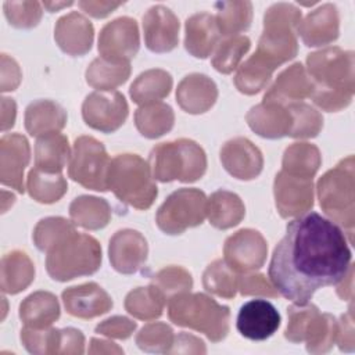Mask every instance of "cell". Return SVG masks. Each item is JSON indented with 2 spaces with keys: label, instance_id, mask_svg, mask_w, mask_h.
<instances>
[{
  "label": "cell",
  "instance_id": "cell-1",
  "mask_svg": "<svg viewBox=\"0 0 355 355\" xmlns=\"http://www.w3.org/2000/svg\"><path fill=\"white\" fill-rule=\"evenodd\" d=\"M348 244L343 229L318 212L295 218L273 250L272 284L291 302L308 304L316 290L345 277L352 266Z\"/></svg>",
  "mask_w": 355,
  "mask_h": 355
},
{
  "label": "cell",
  "instance_id": "cell-2",
  "mask_svg": "<svg viewBox=\"0 0 355 355\" xmlns=\"http://www.w3.org/2000/svg\"><path fill=\"white\" fill-rule=\"evenodd\" d=\"M354 51L327 47L306 57V72L315 83L313 103L327 112H337L351 104L354 82Z\"/></svg>",
  "mask_w": 355,
  "mask_h": 355
},
{
  "label": "cell",
  "instance_id": "cell-3",
  "mask_svg": "<svg viewBox=\"0 0 355 355\" xmlns=\"http://www.w3.org/2000/svg\"><path fill=\"white\" fill-rule=\"evenodd\" d=\"M172 323L204 333L212 343L222 341L229 333L230 309L202 293H182L168 301Z\"/></svg>",
  "mask_w": 355,
  "mask_h": 355
},
{
  "label": "cell",
  "instance_id": "cell-4",
  "mask_svg": "<svg viewBox=\"0 0 355 355\" xmlns=\"http://www.w3.org/2000/svg\"><path fill=\"white\" fill-rule=\"evenodd\" d=\"M318 200L322 211L338 226H343L352 243L355 223V169L354 157L341 159L318 180Z\"/></svg>",
  "mask_w": 355,
  "mask_h": 355
},
{
  "label": "cell",
  "instance_id": "cell-5",
  "mask_svg": "<svg viewBox=\"0 0 355 355\" xmlns=\"http://www.w3.org/2000/svg\"><path fill=\"white\" fill-rule=\"evenodd\" d=\"M300 22L301 10L294 4H272L263 15V31L255 54L273 68L293 60L298 53L297 28Z\"/></svg>",
  "mask_w": 355,
  "mask_h": 355
},
{
  "label": "cell",
  "instance_id": "cell-6",
  "mask_svg": "<svg viewBox=\"0 0 355 355\" xmlns=\"http://www.w3.org/2000/svg\"><path fill=\"white\" fill-rule=\"evenodd\" d=\"M154 179L166 183L179 180L191 183L201 179L207 171V155L202 147L190 139L159 143L148 155Z\"/></svg>",
  "mask_w": 355,
  "mask_h": 355
},
{
  "label": "cell",
  "instance_id": "cell-7",
  "mask_svg": "<svg viewBox=\"0 0 355 355\" xmlns=\"http://www.w3.org/2000/svg\"><path fill=\"white\" fill-rule=\"evenodd\" d=\"M153 178L148 161L137 154H118L111 159L108 189L119 201L136 209H148L158 194Z\"/></svg>",
  "mask_w": 355,
  "mask_h": 355
},
{
  "label": "cell",
  "instance_id": "cell-8",
  "mask_svg": "<svg viewBox=\"0 0 355 355\" xmlns=\"http://www.w3.org/2000/svg\"><path fill=\"white\" fill-rule=\"evenodd\" d=\"M100 265L101 245L93 236L78 232L49 251L46 258L47 273L57 282L93 275Z\"/></svg>",
  "mask_w": 355,
  "mask_h": 355
},
{
  "label": "cell",
  "instance_id": "cell-9",
  "mask_svg": "<svg viewBox=\"0 0 355 355\" xmlns=\"http://www.w3.org/2000/svg\"><path fill=\"white\" fill-rule=\"evenodd\" d=\"M284 337L291 343H305L311 354L330 351L337 337V320L330 313H320L313 304L291 305Z\"/></svg>",
  "mask_w": 355,
  "mask_h": 355
},
{
  "label": "cell",
  "instance_id": "cell-10",
  "mask_svg": "<svg viewBox=\"0 0 355 355\" xmlns=\"http://www.w3.org/2000/svg\"><path fill=\"white\" fill-rule=\"evenodd\" d=\"M207 216V196L200 189H178L161 204L155 222L159 230L166 234H182L190 227L204 222Z\"/></svg>",
  "mask_w": 355,
  "mask_h": 355
},
{
  "label": "cell",
  "instance_id": "cell-11",
  "mask_svg": "<svg viewBox=\"0 0 355 355\" xmlns=\"http://www.w3.org/2000/svg\"><path fill=\"white\" fill-rule=\"evenodd\" d=\"M111 159L105 147L92 136H79L72 147L68 176L80 186L107 191Z\"/></svg>",
  "mask_w": 355,
  "mask_h": 355
},
{
  "label": "cell",
  "instance_id": "cell-12",
  "mask_svg": "<svg viewBox=\"0 0 355 355\" xmlns=\"http://www.w3.org/2000/svg\"><path fill=\"white\" fill-rule=\"evenodd\" d=\"M128 114L125 96L116 90H96L87 94L82 104L85 123L103 133L118 130L125 123Z\"/></svg>",
  "mask_w": 355,
  "mask_h": 355
},
{
  "label": "cell",
  "instance_id": "cell-13",
  "mask_svg": "<svg viewBox=\"0 0 355 355\" xmlns=\"http://www.w3.org/2000/svg\"><path fill=\"white\" fill-rule=\"evenodd\" d=\"M140 35L136 19L119 17L107 22L98 35V53L101 58L129 62L139 51Z\"/></svg>",
  "mask_w": 355,
  "mask_h": 355
},
{
  "label": "cell",
  "instance_id": "cell-14",
  "mask_svg": "<svg viewBox=\"0 0 355 355\" xmlns=\"http://www.w3.org/2000/svg\"><path fill=\"white\" fill-rule=\"evenodd\" d=\"M225 262L237 273L259 269L268 255V244L263 236L254 229H240L226 239L223 245Z\"/></svg>",
  "mask_w": 355,
  "mask_h": 355
},
{
  "label": "cell",
  "instance_id": "cell-15",
  "mask_svg": "<svg viewBox=\"0 0 355 355\" xmlns=\"http://www.w3.org/2000/svg\"><path fill=\"white\" fill-rule=\"evenodd\" d=\"M277 212L282 218H298L313 207L312 179L293 176L280 171L273 183Z\"/></svg>",
  "mask_w": 355,
  "mask_h": 355
},
{
  "label": "cell",
  "instance_id": "cell-16",
  "mask_svg": "<svg viewBox=\"0 0 355 355\" xmlns=\"http://www.w3.org/2000/svg\"><path fill=\"white\" fill-rule=\"evenodd\" d=\"M148 255L146 237L133 229H122L110 239L108 257L112 268L122 275L136 273Z\"/></svg>",
  "mask_w": 355,
  "mask_h": 355
},
{
  "label": "cell",
  "instance_id": "cell-17",
  "mask_svg": "<svg viewBox=\"0 0 355 355\" xmlns=\"http://www.w3.org/2000/svg\"><path fill=\"white\" fill-rule=\"evenodd\" d=\"M179 19L165 6L150 7L143 15L144 43L153 53H168L179 42Z\"/></svg>",
  "mask_w": 355,
  "mask_h": 355
},
{
  "label": "cell",
  "instance_id": "cell-18",
  "mask_svg": "<svg viewBox=\"0 0 355 355\" xmlns=\"http://www.w3.org/2000/svg\"><path fill=\"white\" fill-rule=\"evenodd\" d=\"M280 322V313L272 302L266 300H251L240 308L236 327L243 337L262 341L276 333Z\"/></svg>",
  "mask_w": 355,
  "mask_h": 355
},
{
  "label": "cell",
  "instance_id": "cell-19",
  "mask_svg": "<svg viewBox=\"0 0 355 355\" xmlns=\"http://www.w3.org/2000/svg\"><path fill=\"white\" fill-rule=\"evenodd\" d=\"M31 161V147L25 136L7 133L0 140L1 184L24 193V171Z\"/></svg>",
  "mask_w": 355,
  "mask_h": 355
},
{
  "label": "cell",
  "instance_id": "cell-20",
  "mask_svg": "<svg viewBox=\"0 0 355 355\" xmlns=\"http://www.w3.org/2000/svg\"><path fill=\"white\" fill-rule=\"evenodd\" d=\"M220 161L223 168L236 179H255L263 168L261 150L245 137L227 140L220 148Z\"/></svg>",
  "mask_w": 355,
  "mask_h": 355
},
{
  "label": "cell",
  "instance_id": "cell-21",
  "mask_svg": "<svg viewBox=\"0 0 355 355\" xmlns=\"http://www.w3.org/2000/svg\"><path fill=\"white\" fill-rule=\"evenodd\" d=\"M65 311L79 319H93L107 313L114 302L108 293L94 282L68 287L61 294Z\"/></svg>",
  "mask_w": 355,
  "mask_h": 355
},
{
  "label": "cell",
  "instance_id": "cell-22",
  "mask_svg": "<svg viewBox=\"0 0 355 355\" xmlns=\"http://www.w3.org/2000/svg\"><path fill=\"white\" fill-rule=\"evenodd\" d=\"M54 39L64 53L72 57H80L92 49L94 28L85 15L72 11L55 22Z\"/></svg>",
  "mask_w": 355,
  "mask_h": 355
},
{
  "label": "cell",
  "instance_id": "cell-23",
  "mask_svg": "<svg viewBox=\"0 0 355 355\" xmlns=\"http://www.w3.org/2000/svg\"><path fill=\"white\" fill-rule=\"evenodd\" d=\"M302 42L308 47L326 46L334 42L340 33V17L334 4L326 3L311 11L298 25Z\"/></svg>",
  "mask_w": 355,
  "mask_h": 355
},
{
  "label": "cell",
  "instance_id": "cell-24",
  "mask_svg": "<svg viewBox=\"0 0 355 355\" xmlns=\"http://www.w3.org/2000/svg\"><path fill=\"white\" fill-rule=\"evenodd\" d=\"M252 132L265 139H282L290 136L293 116L287 104L262 101L254 105L245 115Z\"/></svg>",
  "mask_w": 355,
  "mask_h": 355
},
{
  "label": "cell",
  "instance_id": "cell-25",
  "mask_svg": "<svg viewBox=\"0 0 355 355\" xmlns=\"http://www.w3.org/2000/svg\"><path fill=\"white\" fill-rule=\"evenodd\" d=\"M315 83L301 62H295L282 71L275 83L263 96V101L288 104L311 97Z\"/></svg>",
  "mask_w": 355,
  "mask_h": 355
},
{
  "label": "cell",
  "instance_id": "cell-26",
  "mask_svg": "<svg viewBox=\"0 0 355 355\" xmlns=\"http://www.w3.org/2000/svg\"><path fill=\"white\" fill-rule=\"evenodd\" d=\"M218 98L215 82L204 73L186 75L176 89V101L179 107L189 114L207 112Z\"/></svg>",
  "mask_w": 355,
  "mask_h": 355
},
{
  "label": "cell",
  "instance_id": "cell-27",
  "mask_svg": "<svg viewBox=\"0 0 355 355\" xmlns=\"http://www.w3.org/2000/svg\"><path fill=\"white\" fill-rule=\"evenodd\" d=\"M220 32L215 15L197 12L186 19L184 49L196 58H207L218 46Z\"/></svg>",
  "mask_w": 355,
  "mask_h": 355
},
{
  "label": "cell",
  "instance_id": "cell-28",
  "mask_svg": "<svg viewBox=\"0 0 355 355\" xmlns=\"http://www.w3.org/2000/svg\"><path fill=\"white\" fill-rule=\"evenodd\" d=\"M67 119V111L51 100H36L25 110V129L35 137L60 132L65 128Z\"/></svg>",
  "mask_w": 355,
  "mask_h": 355
},
{
  "label": "cell",
  "instance_id": "cell-29",
  "mask_svg": "<svg viewBox=\"0 0 355 355\" xmlns=\"http://www.w3.org/2000/svg\"><path fill=\"white\" fill-rule=\"evenodd\" d=\"M60 318V304L50 291H35L19 304V319L26 327H50Z\"/></svg>",
  "mask_w": 355,
  "mask_h": 355
},
{
  "label": "cell",
  "instance_id": "cell-30",
  "mask_svg": "<svg viewBox=\"0 0 355 355\" xmlns=\"http://www.w3.org/2000/svg\"><path fill=\"white\" fill-rule=\"evenodd\" d=\"M245 215L241 198L229 190H216L207 200V216L209 223L220 230L237 226Z\"/></svg>",
  "mask_w": 355,
  "mask_h": 355
},
{
  "label": "cell",
  "instance_id": "cell-31",
  "mask_svg": "<svg viewBox=\"0 0 355 355\" xmlns=\"http://www.w3.org/2000/svg\"><path fill=\"white\" fill-rule=\"evenodd\" d=\"M35 279V265L26 252L12 250L1 258V291L18 294Z\"/></svg>",
  "mask_w": 355,
  "mask_h": 355
},
{
  "label": "cell",
  "instance_id": "cell-32",
  "mask_svg": "<svg viewBox=\"0 0 355 355\" xmlns=\"http://www.w3.org/2000/svg\"><path fill=\"white\" fill-rule=\"evenodd\" d=\"M172 76L169 72L154 68L141 72L130 85L129 94L133 103L139 105L158 103L171 93Z\"/></svg>",
  "mask_w": 355,
  "mask_h": 355
},
{
  "label": "cell",
  "instance_id": "cell-33",
  "mask_svg": "<svg viewBox=\"0 0 355 355\" xmlns=\"http://www.w3.org/2000/svg\"><path fill=\"white\" fill-rule=\"evenodd\" d=\"M69 216L73 225L87 230H98L111 220V207L105 198L79 196L69 204Z\"/></svg>",
  "mask_w": 355,
  "mask_h": 355
},
{
  "label": "cell",
  "instance_id": "cell-34",
  "mask_svg": "<svg viewBox=\"0 0 355 355\" xmlns=\"http://www.w3.org/2000/svg\"><path fill=\"white\" fill-rule=\"evenodd\" d=\"M71 158L68 139L60 132L37 137L35 144V166L49 172H61Z\"/></svg>",
  "mask_w": 355,
  "mask_h": 355
},
{
  "label": "cell",
  "instance_id": "cell-35",
  "mask_svg": "<svg viewBox=\"0 0 355 355\" xmlns=\"http://www.w3.org/2000/svg\"><path fill=\"white\" fill-rule=\"evenodd\" d=\"M175 123V114L165 103L140 105L135 112V125L141 136L157 139L168 133Z\"/></svg>",
  "mask_w": 355,
  "mask_h": 355
},
{
  "label": "cell",
  "instance_id": "cell-36",
  "mask_svg": "<svg viewBox=\"0 0 355 355\" xmlns=\"http://www.w3.org/2000/svg\"><path fill=\"white\" fill-rule=\"evenodd\" d=\"M322 164L319 148L312 143L298 141L290 144L283 154V169L286 173L312 179Z\"/></svg>",
  "mask_w": 355,
  "mask_h": 355
},
{
  "label": "cell",
  "instance_id": "cell-37",
  "mask_svg": "<svg viewBox=\"0 0 355 355\" xmlns=\"http://www.w3.org/2000/svg\"><path fill=\"white\" fill-rule=\"evenodd\" d=\"M26 190L35 201L53 204L67 193L68 184L61 172H49L35 166L28 173Z\"/></svg>",
  "mask_w": 355,
  "mask_h": 355
},
{
  "label": "cell",
  "instance_id": "cell-38",
  "mask_svg": "<svg viewBox=\"0 0 355 355\" xmlns=\"http://www.w3.org/2000/svg\"><path fill=\"white\" fill-rule=\"evenodd\" d=\"M130 62L94 58L86 69V82L97 90H114L123 85L130 76Z\"/></svg>",
  "mask_w": 355,
  "mask_h": 355
},
{
  "label": "cell",
  "instance_id": "cell-39",
  "mask_svg": "<svg viewBox=\"0 0 355 355\" xmlns=\"http://www.w3.org/2000/svg\"><path fill=\"white\" fill-rule=\"evenodd\" d=\"M275 69L276 68H273L263 58L254 53L250 58L239 65V69L234 75V85L243 94H257L266 87Z\"/></svg>",
  "mask_w": 355,
  "mask_h": 355
},
{
  "label": "cell",
  "instance_id": "cell-40",
  "mask_svg": "<svg viewBox=\"0 0 355 355\" xmlns=\"http://www.w3.org/2000/svg\"><path fill=\"white\" fill-rule=\"evenodd\" d=\"M215 8L220 36H237V33L250 28L252 19V4L250 1H219Z\"/></svg>",
  "mask_w": 355,
  "mask_h": 355
},
{
  "label": "cell",
  "instance_id": "cell-41",
  "mask_svg": "<svg viewBox=\"0 0 355 355\" xmlns=\"http://www.w3.org/2000/svg\"><path fill=\"white\" fill-rule=\"evenodd\" d=\"M166 304L162 293L153 284L137 287L125 297V309L136 319L153 320L162 315Z\"/></svg>",
  "mask_w": 355,
  "mask_h": 355
},
{
  "label": "cell",
  "instance_id": "cell-42",
  "mask_svg": "<svg viewBox=\"0 0 355 355\" xmlns=\"http://www.w3.org/2000/svg\"><path fill=\"white\" fill-rule=\"evenodd\" d=\"M239 275L225 259H216L207 266L202 273L204 288L222 298H234L239 290Z\"/></svg>",
  "mask_w": 355,
  "mask_h": 355
},
{
  "label": "cell",
  "instance_id": "cell-43",
  "mask_svg": "<svg viewBox=\"0 0 355 355\" xmlns=\"http://www.w3.org/2000/svg\"><path fill=\"white\" fill-rule=\"evenodd\" d=\"M75 232L76 230L73 223H71L65 218L49 216L37 222V225L33 229L32 239L35 245L40 251L49 252Z\"/></svg>",
  "mask_w": 355,
  "mask_h": 355
},
{
  "label": "cell",
  "instance_id": "cell-44",
  "mask_svg": "<svg viewBox=\"0 0 355 355\" xmlns=\"http://www.w3.org/2000/svg\"><path fill=\"white\" fill-rule=\"evenodd\" d=\"M251 40L244 35L230 36L218 43L211 58L212 67L220 73H232L240 64L244 54L250 50Z\"/></svg>",
  "mask_w": 355,
  "mask_h": 355
},
{
  "label": "cell",
  "instance_id": "cell-45",
  "mask_svg": "<svg viewBox=\"0 0 355 355\" xmlns=\"http://www.w3.org/2000/svg\"><path fill=\"white\" fill-rule=\"evenodd\" d=\"M287 107L293 116L290 137L309 139L319 135L323 128V116L319 111L302 101L288 103Z\"/></svg>",
  "mask_w": 355,
  "mask_h": 355
},
{
  "label": "cell",
  "instance_id": "cell-46",
  "mask_svg": "<svg viewBox=\"0 0 355 355\" xmlns=\"http://www.w3.org/2000/svg\"><path fill=\"white\" fill-rule=\"evenodd\" d=\"M21 341L28 352L35 355L60 354L61 351V329L24 327L21 330Z\"/></svg>",
  "mask_w": 355,
  "mask_h": 355
},
{
  "label": "cell",
  "instance_id": "cell-47",
  "mask_svg": "<svg viewBox=\"0 0 355 355\" xmlns=\"http://www.w3.org/2000/svg\"><path fill=\"white\" fill-rule=\"evenodd\" d=\"M151 284L162 293L166 301H169L178 294L190 291L193 287V277L184 268L171 265L158 270L153 276Z\"/></svg>",
  "mask_w": 355,
  "mask_h": 355
},
{
  "label": "cell",
  "instance_id": "cell-48",
  "mask_svg": "<svg viewBox=\"0 0 355 355\" xmlns=\"http://www.w3.org/2000/svg\"><path fill=\"white\" fill-rule=\"evenodd\" d=\"M175 336L169 324L153 322L140 329L136 336V344L141 351L153 354H169Z\"/></svg>",
  "mask_w": 355,
  "mask_h": 355
},
{
  "label": "cell",
  "instance_id": "cell-49",
  "mask_svg": "<svg viewBox=\"0 0 355 355\" xmlns=\"http://www.w3.org/2000/svg\"><path fill=\"white\" fill-rule=\"evenodd\" d=\"M3 8L10 25L21 29L36 26L43 14L39 1H6Z\"/></svg>",
  "mask_w": 355,
  "mask_h": 355
},
{
  "label": "cell",
  "instance_id": "cell-50",
  "mask_svg": "<svg viewBox=\"0 0 355 355\" xmlns=\"http://www.w3.org/2000/svg\"><path fill=\"white\" fill-rule=\"evenodd\" d=\"M239 291L243 295H262L276 298L279 291L262 273H245L239 277Z\"/></svg>",
  "mask_w": 355,
  "mask_h": 355
},
{
  "label": "cell",
  "instance_id": "cell-51",
  "mask_svg": "<svg viewBox=\"0 0 355 355\" xmlns=\"http://www.w3.org/2000/svg\"><path fill=\"white\" fill-rule=\"evenodd\" d=\"M136 327V322L130 320L126 316H112L98 323L96 326V333L107 336L110 338L126 340L133 334Z\"/></svg>",
  "mask_w": 355,
  "mask_h": 355
},
{
  "label": "cell",
  "instance_id": "cell-52",
  "mask_svg": "<svg viewBox=\"0 0 355 355\" xmlns=\"http://www.w3.org/2000/svg\"><path fill=\"white\" fill-rule=\"evenodd\" d=\"M354 319H352V311L349 309L345 315H341L340 320H337V337L336 343L338 344V348L341 351L352 352L354 351Z\"/></svg>",
  "mask_w": 355,
  "mask_h": 355
},
{
  "label": "cell",
  "instance_id": "cell-53",
  "mask_svg": "<svg viewBox=\"0 0 355 355\" xmlns=\"http://www.w3.org/2000/svg\"><path fill=\"white\" fill-rule=\"evenodd\" d=\"M21 69L14 58L1 54V92L15 90L21 82Z\"/></svg>",
  "mask_w": 355,
  "mask_h": 355
},
{
  "label": "cell",
  "instance_id": "cell-54",
  "mask_svg": "<svg viewBox=\"0 0 355 355\" xmlns=\"http://www.w3.org/2000/svg\"><path fill=\"white\" fill-rule=\"evenodd\" d=\"M85 351V336L73 327L61 329V352L67 355H80Z\"/></svg>",
  "mask_w": 355,
  "mask_h": 355
},
{
  "label": "cell",
  "instance_id": "cell-55",
  "mask_svg": "<svg viewBox=\"0 0 355 355\" xmlns=\"http://www.w3.org/2000/svg\"><path fill=\"white\" fill-rule=\"evenodd\" d=\"M205 354V345L204 341L196 336L180 333L175 336L173 344L169 349V354Z\"/></svg>",
  "mask_w": 355,
  "mask_h": 355
},
{
  "label": "cell",
  "instance_id": "cell-56",
  "mask_svg": "<svg viewBox=\"0 0 355 355\" xmlns=\"http://www.w3.org/2000/svg\"><path fill=\"white\" fill-rule=\"evenodd\" d=\"M122 1H93V0H85L79 1L78 6L89 15L94 18H104L110 15L114 10L121 7Z\"/></svg>",
  "mask_w": 355,
  "mask_h": 355
},
{
  "label": "cell",
  "instance_id": "cell-57",
  "mask_svg": "<svg viewBox=\"0 0 355 355\" xmlns=\"http://www.w3.org/2000/svg\"><path fill=\"white\" fill-rule=\"evenodd\" d=\"M17 115V104L12 98H1V130L6 132L14 126Z\"/></svg>",
  "mask_w": 355,
  "mask_h": 355
},
{
  "label": "cell",
  "instance_id": "cell-58",
  "mask_svg": "<svg viewBox=\"0 0 355 355\" xmlns=\"http://www.w3.org/2000/svg\"><path fill=\"white\" fill-rule=\"evenodd\" d=\"M122 352L123 349L111 341L98 340V338L90 340L89 354H122Z\"/></svg>",
  "mask_w": 355,
  "mask_h": 355
},
{
  "label": "cell",
  "instance_id": "cell-59",
  "mask_svg": "<svg viewBox=\"0 0 355 355\" xmlns=\"http://www.w3.org/2000/svg\"><path fill=\"white\" fill-rule=\"evenodd\" d=\"M352 275H354V268L348 270L345 277L337 284V294L340 298L349 301L352 298Z\"/></svg>",
  "mask_w": 355,
  "mask_h": 355
},
{
  "label": "cell",
  "instance_id": "cell-60",
  "mask_svg": "<svg viewBox=\"0 0 355 355\" xmlns=\"http://www.w3.org/2000/svg\"><path fill=\"white\" fill-rule=\"evenodd\" d=\"M72 4H73L72 1H61V3L44 1V3H43L44 8H47L50 12H54V11H57V10H60V8H64V7H69V6H72Z\"/></svg>",
  "mask_w": 355,
  "mask_h": 355
}]
</instances>
